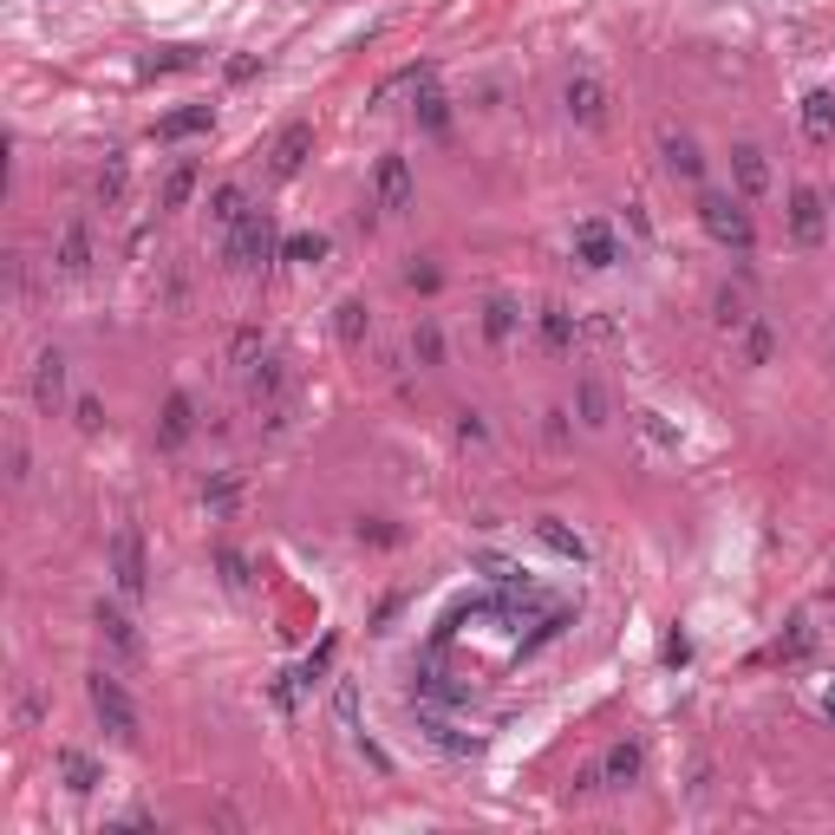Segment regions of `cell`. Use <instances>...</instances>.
Masks as SVG:
<instances>
[{"instance_id": "obj_1", "label": "cell", "mask_w": 835, "mask_h": 835, "mask_svg": "<svg viewBox=\"0 0 835 835\" xmlns=\"http://www.w3.org/2000/svg\"><path fill=\"white\" fill-rule=\"evenodd\" d=\"M698 222H705V235H711L718 249H731V255H751V249H758L751 209H744V197H731V190H698Z\"/></svg>"}, {"instance_id": "obj_2", "label": "cell", "mask_w": 835, "mask_h": 835, "mask_svg": "<svg viewBox=\"0 0 835 835\" xmlns=\"http://www.w3.org/2000/svg\"><path fill=\"white\" fill-rule=\"evenodd\" d=\"M275 215L268 209H249L235 229H222V268H235V275H255L262 262H275Z\"/></svg>"}, {"instance_id": "obj_3", "label": "cell", "mask_w": 835, "mask_h": 835, "mask_svg": "<svg viewBox=\"0 0 835 835\" xmlns=\"http://www.w3.org/2000/svg\"><path fill=\"white\" fill-rule=\"evenodd\" d=\"M85 698H92L98 725L112 731V744H125V751H131V744L144 738V731H138V705H131V693H125L112 673H92V679H85Z\"/></svg>"}, {"instance_id": "obj_4", "label": "cell", "mask_w": 835, "mask_h": 835, "mask_svg": "<svg viewBox=\"0 0 835 835\" xmlns=\"http://www.w3.org/2000/svg\"><path fill=\"white\" fill-rule=\"evenodd\" d=\"M112 581H118L125 601H144V594H150V556H144L138 522H125V529L112 536Z\"/></svg>"}, {"instance_id": "obj_5", "label": "cell", "mask_w": 835, "mask_h": 835, "mask_svg": "<svg viewBox=\"0 0 835 835\" xmlns=\"http://www.w3.org/2000/svg\"><path fill=\"white\" fill-rule=\"evenodd\" d=\"M561 105H568V118H574L581 131H607V118H614V98H607V85H601L594 72H568Z\"/></svg>"}, {"instance_id": "obj_6", "label": "cell", "mask_w": 835, "mask_h": 835, "mask_svg": "<svg viewBox=\"0 0 835 835\" xmlns=\"http://www.w3.org/2000/svg\"><path fill=\"white\" fill-rule=\"evenodd\" d=\"M418 203V177L405 157H379V170H372V209L379 215H405Z\"/></svg>"}, {"instance_id": "obj_7", "label": "cell", "mask_w": 835, "mask_h": 835, "mask_svg": "<svg viewBox=\"0 0 835 835\" xmlns=\"http://www.w3.org/2000/svg\"><path fill=\"white\" fill-rule=\"evenodd\" d=\"M823 235H829V203H823V190H790V242L796 249H823Z\"/></svg>"}, {"instance_id": "obj_8", "label": "cell", "mask_w": 835, "mask_h": 835, "mask_svg": "<svg viewBox=\"0 0 835 835\" xmlns=\"http://www.w3.org/2000/svg\"><path fill=\"white\" fill-rule=\"evenodd\" d=\"M92 626H98V640H105V646H112L125 666H138V659H144V633H138V621H131L125 607L98 601V607H92Z\"/></svg>"}, {"instance_id": "obj_9", "label": "cell", "mask_w": 835, "mask_h": 835, "mask_svg": "<svg viewBox=\"0 0 835 835\" xmlns=\"http://www.w3.org/2000/svg\"><path fill=\"white\" fill-rule=\"evenodd\" d=\"M307 157H314V125H307V118H294V125L275 138V150H268V177H275V183H294Z\"/></svg>"}, {"instance_id": "obj_10", "label": "cell", "mask_w": 835, "mask_h": 835, "mask_svg": "<svg viewBox=\"0 0 835 835\" xmlns=\"http://www.w3.org/2000/svg\"><path fill=\"white\" fill-rule=\"evenodd\" d=\"M574 262H581V268H594V275L621 262V242H614V229H607L601 215H588V222L574 229Z\"/></svg>"}, {"instance_id": "obj_11", "label": "cell", "mask_w": 835, "mask_h": 835, "mask_svg": "<svg viewBox=\"0 0 835 835\" xmlns=\"http://www.w3.org/2000/svg\"><path fill=\"white\" fill-rule=\"evenodd\" d=\"M33 405H40L46 418L66 405V352L60 347H46L40 359H33Z\"/></svg>"}, {"instance_id": "obj_12", "label": "cell", "mask_w": 835, "mask_h": 835, "mask_svg": "<svg viewBox=\"0 0 835 835\" xmlns=\"http://www.w3.org/2000/svg\"><path fill=\"white\" fill-rule=\"evenodd\" d=\"M731 190H738L744 203H758L770 190V157L758 144H731Z\"/></svg>"}, {"instance_id": "obj_13", "label": "cell", "mask_w": 835, "mask_h": 835, "mask_svg": "<svg viewBox=\"0 0 835 835\" xmlns=\"http://www.w3.org/2000/svg\"><path fill=\"white\" fill-rule=\"evenodd\" d=\"M659 163H666L679 183H698V177H705V150H698L686 131H673V125H659Z\"/></svg>"}, {"instance_id": "obj_14", "label": "cell", "mask_w": 835, "mask_h": 835, "mask_svg": "<svg viewBox=\"0 0 835 835\" xmlns=\"http://www.w3.org/2000/svg\"><path fill=\"white\" fill-rule=\"evenodd\" d=\"M197 437V405H190V392H170L163 399V418H157V444L163 451H183Z\"/></svg>"}, {"instance_id": "obj_15", "label": "cell", "mask_w": 835, "mask_h": 835, "mask_svg": "<svg viewBox=\"0 0 835 835\" xmlns=\"http://www.w3.org/2000/svg\"><path fill=\"white\" fill-rule=\"evenodd\" d=\"M53 268H60V281H85L92 275V222H66Z\"/></svg>"}, {"instance_id": "obj_16", "label": "cell", "mask_w": 835, "mask_h": 835, "mask_svg": "<svg viewBox=\"0 0 835 835\" xmlns=\"http://www.w3.org/2000/svg\"><path fill=\"white\" fill-rule=\"evenodd\" d=\"M209 125H215V112H209V105H183V112H163L150 138H157V144H183V138H203Z\"/></svg>"}, {"instance_id": "obj_17", "label": "cell", "mask_w": 835, "mask_h": 835, "mask_svg": "<svg viewBox=\"0 0 835 835\" xmlns=\"http://www.w3.org/2000/svg\"><path fill=\"white\" fill-rule=\"evenodd\" d=\"M249 399H255L262 412L287 405V366H281V359H262V366H249Z\"/></svg>"}, {"instance_id": "obj_18", "label": "cell", "mask_w": 835, "mask_h": 835, "mask_svg": "<svg viewBox=\"0 0 835 835\" xmlns=\"http://www.w3.org/2000/svg\"><path fill=\"white\" fill-rule=\"evenodd\" d=\"M640 764H646V758H640V744H607V758H601V790H626V783H640Z\"/></svg>"}, {"instance_id": "obj_19", "label": "cell", "mask_w": 835, "mask_h": 835, "mask_svg": "<svg viewBox=\"0 0 835 835\" xmlns=\"http://www.w3.org/2000/svg\"><path fill=\"white\" fill-rule=\"evenodd\" d=\"M536 542H542V549H549V556L574 561V568H581V561H588V542H581V536H574V529H568V522H561V516H536Z\"/></svg>"}, {"instance_id": "obj_20", "label": "cell", "mask_w": 835, "mask_h": 835, "mask_svg": "<svg viewBox=\"0 0 835 835\" xmlns=\"http://www.w3.org/2000/svg\"><path fill=\"white\" fill-rule=\"evenodd\" d=\"M536 320H542V347L556 352V359H561V352H574V340H581V320H574V314L561 307V300H549V307H542Z\"/></svg>"}, {"instance_id": "obj_21", "label": "cell", "mask_w": 835, "mask_h": 835, "mask_svg": "<svg viewBox=\"0 0 835 835\" xmlns=\"http://www.w3.org/2000/svg\"><path fill=\"white\" fill-rule=\"evenodd\" d=\"M203 509L215 516V522L235 516V509H242V477H235V471H209L203 477Z\"/></svg>"}, {"instance_id": "obj_22", "label": "cell", "mask_w": 835, "mask_h": 835, "mask_svg": "<svg viewBox=\"0 0 835 835\" xmlns=\"http://www.w3.org/2000/svg\"><path fill=\"white\" fill-rule=\"evenodd\" d=\"M197 183H203V170H197V163L183 157V163H177V170L163 177V190H157V209H163V215H177V209H190V197H197Z\"/></svg>"}, {"instance_id": "obj_23", "label": "cell", "mask_w": 835, "mask_h": 835, "mask_svg": "<svg viewBox=\"0 0 835 835\" xmlns=\"http://www.w3.org/2000/svg\"><path fill=\"white\" fill-rule=\"evenodd\" d=\"M334 334H340V347H366L372 307H366V300H340V307H334Z\"/></svg>"}, {"instance_id": "obj_24", "label": "cell", "mask_w": 835, "mask_h": 835, "mask_svg": "<svg viewBox=\"0 0 835 835\" xmlns=\"http://www.w3.org/2000/svg\"><path fill=\"white\" fill-rule=\"evenodd\" d=\"M803 131H810L816 144L835 138V92H823V85H816V92L803 98Z\"/></svg>"}, {"instance_id": "obj_25", "label": "cell", "mask_w": 835, "mask_h": 835, "mask_svg": "<svg viewBox=\"0 0 835 835\" xmlns=\"http://www.w3.org/2000/svg\"><path fill=\"white\" fill-rule=\"evenodd\" d=\"M125 190H131V157L112 150V157L98 163V203H125Z\"/></svg>"}, {"instance_id": "obj_26", "label": "cell", "mask_w": 835, "mask_h": 835, "mask_svg": "<svg viewBox=\"0 0 835 835\" xmlns=\"http://www.w3.org/2000/svg\"><path fill=\"white\" fill-rule=\"evenodd\" d=\"M418 725H424V731H431V744H444V751H451V758H471V751H477V738H464V731H457V725H451V718H437V711H431V705H424V711H418Z\"/></svg>"}, {"instance_id": "obj_27", "label": "cell", "mask_w": 835, "mask_h": 835, "mask_svg": "<svg viewBox=\"0 0 835 835\" xmlns=\"http://www.w3.org/2000/svg\"><path fill=\"white\" fill-rule=\"evenodd\" d=\"M60 776H66V790H72V796H92V790L105 783V776H98V764H92L85 751H60Z\"/></svg>"}, {"instance_id": "obj_28", "label": "cell", "mask_w": 835, "mask_h": 835, "mask_svg": "<svg viewBox=\"0 0 835 835\" xmlns=\"http://www.w3.org/2000/svg\"><path fill=\"white\" fill-rule=\"evenodd\" d=\"M711 320H718L725 334H744V327H751V307H744V294H738V287H718V294H711Z\"/></svg>"}, {"instance_id": "obj_29", "label": "cell", "mask_w": 835, "mask_h": 835, "mask_svg": "<svg viewBox=\"0 0 835 835\" xmlns=\"http://www.w3.org/2000/svg\"><path fill=\"white\" fill-rule=\"evenodd\" d=\"M242 215H249V197H242V183H222V190L209 197V222H215V229H235Z\"/></svg>"}, {"instance_id": "obj_30", "label": "cell", "mask_w": 835, "mask_h": 835, "mask_svg": "<svg viewBox=\"0 0 835 835\" xmlns=\"http://www.w3.org/2000/svg\"><path fill=\"white\" fill-rule=\"evenodd\" d=\"M509 334H516V300H503V294H496V300L484 307V340H489V347H509Z\"/></svg>"}, {"instance_id": "obj_31", "label": "cell", "mask_w": 835, "mask_h": 835, "mask_svg": "<svg viewBox=\"0 0 835 835\" xmlns=\"http://www.w3.org/2000/svg\"><path fill=\"white\" fill-rule=\"evenodd\" d=\"M574 412L588 431H601L607 424V392H601V379H581V392H574Z\"/></svg>"}, {"instance_id": "obj_32", "label": "cell", "mask_w": 835, "mask_h": 835, "mask_svg": "<svg viewBox=\"0 0 835 835\" xmlns=\"http://www.w3.org/2000/svg\"><path fill=\"white\" fill-rule=\"evenodd\" d=\"M412 359L418 366H444V334H437V320H418L412 327Z\"/></svg>"}, {"instance_id": "obj_33", "label": "cell", "mask_w": 835, "mask_h": 835, "mask_svg": "<svg viewBox=\"0 0 835 835\" xmlns=\"http://www.w3.org/2000/svg\"><path fill=\"white\" fill-rule=\"evenodd\" d=\"M770 352H776V327L751 314V327H744V359H751V366H770Z\"/></svg>"}, {"instance_id": "obj_34", "label": "cell", "mask_w": 835, "mask_h": 835, "mask_svg": "<svg viewBox=\"0 0 835 835\" xmlns=\"http://www.w3.org/2000/svg\"><path fill=\"white\" fill-rule=\"evenodd\" d=\"M262 359H268V352H262V334H255V327H242V334L229 340V366H235V372H249V366H262Z\"/></svg>"}, {"instance_id": "obj_35", "label": "cell", "mask_w": 835, "mask_h": 835, "mask_svg": "<svg viewBox=\"0 0 835 835\" xmlns=\"http://www.w3.org/2000/svg\"><path fill=\"white\" fill-rule=\"evenodd\" d=\"M215 568H222V581H229L235 594H242V588L255 581V574H249V556H242V549H215Z\"/></svg>"}, {"instance_id": "obj_36", "label": "cell", "mask_w": 835, "mask_h": 835, "mask_svg": "<svg viewBox=\"0 0 835 835\" xmlns=\"http://www.w3.org/2000/svg\"><path fill=\"white\" fill-rule=\"evenodd\" d=\"M281 255H287V262H327V235H287Z\"/></svg>"}, {"instance_id": "obj_37", "label": "cell", "mask_w": 835, "mask_h": 835, "mask_svg": "<svg viewBox=\"0 0 835 835\" xmlns=\"http://www.w3.org/2000/svg\"><path fill=\"white\" fill-rule=\"evenodd\" d=\"M633 424H640V431H646V437H653L659 451H679V431H673V424H666L659 412H633Z\"/></svg>"}, {"instance_id": "obj_38", "label": "cell", "mask_w": 835, "mask_h": 835, "mask_svg": "<svg viewBox=\"0 0 835 835\" xmlns=\"http://www.w3.org/2000/svg\"><path fill=\"white\" fill-rule=\"evenodd\" d=\"M810 646H816V633H810V621H790V633H783V646H776V653H783V659H803Z\"/></svg>"}, {"instance_id": "obj_39", "label": "cell", "mask_w": 835, "mask_h": 835, "mask_svg": "<svg viewBox=\"0 0 835 835\" xmlns=\"http://www.w3.org/2000/svg\"><path fill=\"white\" fill-rule=\"evenodd\" d=\"M334 646H340V640H334V633H327V640H320V646H314V659H307V666H300V679H307V686H314V679H320V673H327V666H334Z\"/></svg>"}, {"instance_id": "obj_40", "label": "cell", "mask_w": 835, "mask_h": 835, "mask_svg": "<svg viewBox=\"0 0 835 835\" xmlns=\"http://www.w3.org/2000/svg\"><path fill=\"white\" fill-rule=\"evenodd\" d=\"M13 718H20V731H33V725H40V693H33V686H20V698H13Z\"/></svg>"}, {"instance_id": "obj_41", "label": "cell", "mask_w": 835, "mask_h": 835, "mask_svg": "<svg viewBox=\"0 0 835 835\" xmlns=\"http://www.w3.org/2000/svg\"><path fill=\"white\" fill-rule=\"evenodd\" d=\"M405 287H418V294H437V287H444V275H437L431 262H412V268H405Z\"/></svg>"}, {"instance_id": "obj_42", "label": "cell", "mask_w": 835, "mask_h": 835, "mask_svg": "<svg viewBox=\"0 0 835 835\" xmlns=\"http://www.w3.org/2000/svg\"><path fill=\"white\" fill-rule=\"evenodd\" d=\"M457 437H464V444H484V437H489L484 412H471V405H464V412H457Z\"/></svg>"}, {"instance_id": "obj_43", "label": "cell", "mask_w": 835, "mask_h": 835, "mask_svg": "<svg viewBox=\"0 0 835 835\" xmlns=\"http://www.w3.org/2000/svg\"><path fill=\"white\" fill-rule=\"evenodd\" d=\"M78 431H85V437L105 431V405H98V399H78Z\"/></svg>"}, {"instance_id": "obj_44", "label": "cell", "mask_w": 835, "mask_h": 835, "mask_svg": "<svg viewBox=\"0 0 835 835\" xmlns=\"http://www.w3.org/2000/svg\"><path fill=\"white\" fill-rule=\"evenodd\" d=\"M334 711H340V725H347V731H359V693H352V686L334 693Z\"/></svg>"}, {"instance_id": "obj_45", "label": "cell", "mask_w": 835, "mask_h": 835, "mask_svg": "<svg viewBox=\"0 0 835 835\" xmlns=\"http://www.w3.org/2000/svg\"><path fill=\"white\" fill-rule=\"evenodd\" d=\"M359 542H379V549H392V542H399V529H385V522H359Z\"/></svg>"}, {"instance_id": "obj_46", "label": "cell", "mask_w": 835, "mask_h": 835, "mask_svg": "<svg viewBox=\"0 0 835 835\" xmlns=\"http://www.w3.org/2000/svg\"><path fill=\"white\" fill-rule=\"evenodd\" d=\"M549 424H542V431H549V444H568V412H561V405H549Z\"/></svg>"}, {"instance_id": "obj_47", "label": "cell", "mask_w": 835, "mask_h": 835, "mask_svg": "<svg viewBox=\"0 0 835 835\" xmlns=\"http://www.w3.org/2000/svg\"><path fill=\"white\" fill-rule=\"evenodd\" d=\"M686 659H693V640H686V633H673V640H666V666H686Z\"/></svg>"}, {"instance_id": "obj_48", "label": "cell", "mask_w": 835, "mask_h": 835, "mask_svg": "<svg viewBox=\"0 0 835 835\" xmlns=\"http://www.w3.org/2000/svg\"><path fill=\"white\" fill-rule=\"evenodd\" d=\"M7 464H13V484H27V444H20V437L7 444Z\"/></svg>"}, {"instance_id": "obj_49", "label": "cell", "mask_w": 835, "mask_h": 835, "mask_svg": "<svg viewBox=\"0 0 835 835\" xmlns=\"http://www.w3.org/2000/svg\"><path fill=\"white\" fill-rule=\"evenodd\" d=\"M823 711H829V718H835V693H829V698H823Z\"/></svg>"}]
</instances>
